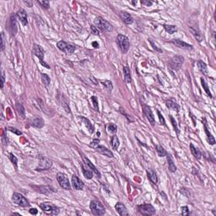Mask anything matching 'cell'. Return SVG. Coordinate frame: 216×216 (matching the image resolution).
Returning <instances> with one entry per match:
<instances>
[{
    "instance_id": "cell-25",
    "label": "cell",
    "mask_w": 216,
    "mask_h": 216,
    "mask_svg": "<svg viewBox=\"0 0 216 216\" xmlns=\"http://www.w3.org/2000/svg\"><path fill=\"white\" fill-rule=\"evenodd\" d=\"M147 177L149 180L153 183V184H155L156 185L157 182H158V177H157V175L155 172L152 169H148L147 170Z\"/></svg>"
},
{
    "instance_id": "cell-50",
    "label": "cell",
    "mask_w": 216,
    "mask_h": 216,
    "mask_svg": "<svg viewBox=\"0 0 216 216\" xmlns=\"http://www.w3.org/2000/svg\"><path fill=\"white\" fill-rule=\"evenodd\" d=\"M99 143H100V139H94L93 141L89 144V146H90L91 148H94V149H95V148H96L97 146L99 145Z\"/></svg>"
},
{
    "instance_id": "cell-4",
    "label": "cell",
    "mask_w": 216,
    "mask_h": 216,
    "mask_svg": "<svg viewBox=\"0 0 216 216\" xmlns=\"http://www.w3.org/2000/svg\"><path fill=\"white\" fill-rule=\"evenodd\" d=\"M117 43L119 46L120 50L122 51V53H127V51L129 50L130 47V42H129V39L127 37L119 34L117 37Z\"/></svg>"
},
{
    "instance_id": "cell-23",
    "label": "cell",
    "mask_w": 216,
    "mask_h": 216,
    "mask_svg": "<svg viewBox=\"0 0 216 216\" xmlns=\"http://www.w3.org/2000/svg\"><path fill=\"white\" fill-rule=\"evenodd\" d=\"M81 168H82L83 174H84V176L85 178L88 179V180H90V179L93 178V176H94V175H93L92 170L89 169V167L84 164V163H82V164H81Z\"/></svg>"
},
{
    "instance_id": "cell-11",
    "label": "cell",
    "mask_w": 216,
    "mask_h": 216,
    "mask_svg": "<svg viewBox=\"0 0 216 216\" xmlns=\"http://www.w3.org/2000/svg\"><path fill=\"white\" fill-rule=\"evenodd\" d=\"M57 46L58 48L61 50L62 52H66V53H69V54H72L75 52L76 50V47L73 45L69 44L64 41H60L57 43Z\"/></svg>"
},
{
    "instance_id": "cell-8",
    "label": "cell",
    "mask_w": 216,
    "mask_h": 216,
    "mask_svg": "<svg viewBox=\"0 0 216 216\" xmlns=\"http://www.w3.org/2000/svg\"><path fill=\"white\" fill-rule=\"evenodd\" d=\"M12 200L15 204H17L20 207L25 208V207H29V205H30L27 198H25L22 194L19 193H14L13 197H12Z\"/></svg>"
},
{
    "instance_id": "cell-63",
    "label": "cell",
    "mask_w": 216,
    "mask_h": 216,
    "mask_svg": "<svg viewBox=\"0 0 216 216\" xmlns=\"http://www.w3.org/2000/svg\"><path fill=\"white\" fill-rule=\"evenodd\" d=\"M132 4H133L134 5H135V4H137V2H136V1H135V2H132Z\"/></svg>"
},
{
    "instance_id": "cell-15",
    "label": "cell",
    "mask_w": 216,
    "mask_h": 216,
    "mask_svg": "<svg viewBox=\"0 0 216 216\" xmlns=\"http://www.w3.org/2000/svg\"><path fill=\"white\" fill-rule=\"evenodd\" d=\"M36 188V190L38 191L39 193L42 194H46V195H48V194L53 193H56L57 191L52 187L51 186H33Z\"/></svg>"
},
{
    "instance_id": "cell-47",
    "label": "cell",
    "mask_w": 216,
    "mask_h": 216,
    "mask_svg": "<svg viewBox=\"0 0 216 216\" xmlns=\"http://www.w3.org/2000/svg\"><path fill=\"white\" fill-rule=\"evenodd\" d=\"M5 49V40H4V33H1V51H4Z\"/></svg>"
},
{
    "instance_id": "cell-5",
    "label": "cell",
    "mask_w": 216,
    "mask_h": 216,
    "mask_svg": "<svg viewBox=\"0 0 216 216\" xmlns=\"http://www.w3.org/2000/svg\"><path fill=\"white\" fill-rule=\"evenodd\" d=\"M89 208L94 215H103L106 213V209L102 203L97 200H92L90 202Z\"/></svg>"
},
{
    "instance_id": "cell-12",
    "label": "cell",
    "mask_w": 216,
    "mask_h": 216,
    "mask_svg": "<svg viewBox=\"0 0 216 216\" xmlns=\"http://www.w3.org/2000/svg\"><path fill=\"white\" fill-rule=\"evenodd\" d=\"M143 112L145 115L146 118L148 119L149 123L151 124V126H155V117L153 115V112L151 111V108L149 107L148 105H143Z\"/></svg>"
},
{
    "instance_id": "cell-31",
    "label": "cell",
    "mask_w": 216,
    "mask_h": 216,
    "mask_svg": "<svg viewBox=\"0 0 216 216\" xmlns=\"http://www.w3.org/2000/svg\"><path fill=\"white\" fill-rule=\"evenodd\" d=\"M166 157H167V162H168V169H169V171L172 172H175L177 171V166H176V165H175L173 160H172V157L170 155H167Z\"/></svg>"
},
{
    "instance_id": "cell-55",
    "label": "cell",
    "mask_w": 216,
    "mask_h": 216,
    "mask_svg": "<svg viewBox=\"0 0 216 216\" xmlns=\"http://www.w3.org/2000/svg\"><path fill=\"white\" fill-rule=\"evenodd\" d=\"M141 4L144 5H146V6H151L153 4V2L149 1V0H142Z\"/></svg>"
},
{
    "instance_id": "cell-42",
    "label": "cell",
    "mask_w": 216,
    "mask_h": 216,
    "mask_svg": "<svg viewBox=\"0 0 216 216\" xmlns=\"http://www.w3.org/2000/svg\"><path fill=\"white\" fill-rule=\"evenodd\" d=\"M91 101H92V104H93V106H94V109L96 111V112H99V106H98V100H97V97L93 96H91Z\"/></svg>"
},
{
    "instance_id": "cell-16",
    "label": "cell",
    "mask_w": 216,
    "mask_h": 216,
    "mask_svg": "<svg viewBox=\"0 0 216 216\" xmlns=\"http://www.w3.org/2000/svg\"><path fill=\"white\" fill-rule=\"evenodd\" d=\"M202 122L203 123V127H204V131H205V134H206V136H207V139H208V142H209V144L211 145H214L215 144V138L212 136V134H210V132L209 131V128H208V122L205 118L202 120Z\"/></svg>"
},
{
    "instance_id": "cell-59",
    "label": "cell",
    "mask_w": 216,
    "mask_h": 216,
    "mask_svg": "<svg viewBox=\"0 0 216 216\" xmlns=\"http://www.w3.org/2000/svg\"><path fill=\"white\" fill-rule=\"evenodd\" d=\"M24 4H26L28 7H30V8L32 7V2H31V1H24Z\"/></svg>"
},
{
    "instance_id": "cell-35",
    "label": "cell",
    "mask_w": 216,
    "mask_h": 216,
    "mask_svg": "<svg viewBox=\"0 0 216 216\" xmlns=\"http://www.w3.org/2000/svg\"><path fill=\"white\" fill-rule=\"evenodd\" d=\"M201 84L203 88V89L205 90V92H206V94H207V96L210 97V98H212L213 96H212L211 92H210V90H209V85H208V84H207V82L205 81V80H204L203 78H201Z\"/></svg>"
},
{
    "instance_id": "cell-30",
    "label": "cell",
    "mask_w": 216,
    "mask_h": 216,
    "mask_svg": "<svg viewBox=\"0 0 216 216\" xmlns=\"http://www.w3.org/2000/svg\"><path fill=\"white\" fill-rule=\"evenodd\" d=\"M123 75H124V80L127 84H130L132 82V77H131V71L129 68L124 66L123 67Z\"/></svg>"
},
{
    "instance_id": "cell-54",
    "label": "cell",
    "mask_w": 216,
    "mask_h": 216,
    "mask_svg": "<svg viewBox=\"0 0 216 216\" xmlns=\"http://www.w3.org/2000/svg\"><path fill=\"white\" fill-rule=\"evenodd\" d=\"M149 42H150V44L152 45V46H153V48L156 51V52H162V50L161 49H160L158 46H156V45H155V43L153 42V41L151 40V39H149Z\"/></svg>"
},
{
    "instance_id": "cell-13",
    "label": "cell",
    "mask_w": 216,
    "mask_h": 216,
    "mask_svg": "<svg viewBox=\"0 0 216 216\" xmlns=\"http://www.w3.org/2000/svg\"><path fill=\"white\" fill-rule=\"evenodd\" d=\"M172 43L177 46L179 48H182V49H185V50H193V45L188 44L183 41H181L179 39H173L172 40Z\"/></svg>"
},
{
    "instance_id": "cell-7",
    "label": "cell",
    "mask_w": 216,
    "mask_h": 216,
    "mask_svg": "<svg viewBox=\"0 0 216 216\" xmlns=\"http://www.w3.org/2000/svg\"><path fill=\"white\" fill-rule=\"evenodd\" d=\"M38 158H39V164H38L36 171H37V172L46 171V170H49L52 167V162L50 159L42 156V155H39Z\"/></svg>"
},
{
    "instance_id": "cell-49",
    "label": "cell",
    "mask_w": 216,
    "mask_h": 216,
    "mask_svg": "<svg viewBox=\"0 0 216 216\" xmlns=\"http://www.w3.org/2000/svg\"><path fill=\"white\" fill-rule=\"evenodd\" d=\"M157 114H158L159 119H160V124H162V125H165V121L164 117L161 115V113H160V112L159 110H157Z\"/></svg>"
},
{
    "instance_id": "cell-32",
    "label": "cell",
    "mask_w": 216,
    "mask_h": 216,
    "mask_svg": "<svg viewBox=\"0 0 216 216\" xmlns=\"http://www.w3.org/2000/svg\"><path fill=\"white\" fill-rule=\"evenodd\" d=\"M79 118L81 119V121L84 123L85 127H87V129L89 130V133L90 134H93V132H94V127L92 126V124L90 123V122H89V120L87 119V118H85V117H79Z\"/></svg>"
},
{
    "instance_id": "cell-61",
    "label": "cell",
    "mask_w": 216,
    "mask_h": 216,
    "mask_svg": "<svg viewBox=\"0 0 216 216\" xmlns=\"http://www.w3.org/2000/svg\"><path fill=\"white\" fill-rule=\"evenodd\" d=\"M213 214H214V215H216V212H215V209H214V210H213Z\"/></svg>"
},
{
    "instance_id": "cell-19",
    "label": "cell",
    "mask_w": 216,
    "mask_h": 216,
    "mask_svg": "<svg viewBox=\"0 0 216 216\" xmlns=\"http://www.w3.org/2000/svg\"><path fill=\"white\" fill-rule=\"evenodd\" d=\"M189 30L191 31V33L193 35V37L196 38V40L198 42H202L203 40V34L202 32L199 30L198 26H190L189 27Z\"/></svg>"
},
{
    "instance_id": "cell-22",
    "label": "cell",
    "mask_w": 216,
    "mask_h": 216,
    "mask_svg": "<svg viewBox=\"0 0 216 216\" xmlns=\"http://www.w3.org/2000/svg\"><path fill=\"white\" fill-rule=\"evenodd\" d=\"M115 209H116L117 212L120 215L126 216L129 215V214H128V211L127 210L126 206H125L122 203H121V202H117V203H116Z\"/></svg>"
},
{
    "instance_id": "cell-20",
    "label": "cell",
    "mask_w": 216,
    "mask_h": 216,
    "mask_svg": "<svg viewBox=\"0 0 216 216\" xmlns=\"http://www.w3.org/2000/svg\"><path fill=\"white\" fill-rule=\"evenodd\" d=\"M72 186H73V187L75 188V190H83L84 184L77 176L74 175L72 177Z\"/></svg>"
},
{
    "instance_id": "cell-10",
    "label": "cell",
    "mask_w": 216,
    "mask_h": 216,
    "mask_svg": "<svg viewBox=\"0 0 216 216\" xmlns=\"http://www.w3.org/2000/svg\"><path fill=\"white\" fill-rule=\"evenodd\" d=\"M57 180L59 183V185L64 190H70L71 189V185H70V182L68 181V177L64 174V173H62V172H58L57 174Z\"/></svg>"
},
{
    "instance_id": "cell-27",
    "label": "cell",
    "mask_w": 216,
    "mask_h": 216,
    "mask_svg": "<svg viewBox=\"0 0 216 216\" xmlns=\"http://www.w3.org/2000/svg\"><path fill=\"white\" fill-rule=\"evenodd\" d=\"M165 105H166V106H167L169 109L174 110V111H176L177 112H178L179 110H180V106H179L176 101H174L172 99L167 100V101H165Z\"/></svg>"
},
{
    "instance_id": "cell-24",
    "label": "cell",
    "mask_w": 216,
    "mask_h": 216,
    "mask_svg": "<svg viewBox=\"0 0 216 216\" xmlns=\"http://www.w3.org/2000/svg\"><path fill=\"white\" fill-rule=\"evenodd\" d=\"M120 16H121L122 21L125 23L126 25H132V24L134 23V19H133V17L131 16L130 14H128L127 12H124V11L121 12V13H120Z\"/></svg>"
},
{
    "instance_id": "cell-45",
    "label": "cell",
    "mask_w": 216,
    "mask_h": 216,
    "mask_svg": "<svg viewBox=\"0 0 216 216\" xmlns=\"http://www.w3.org/2000/svg\"><path fill=\"white\" fill-rule=\"evenodd\" d=\"M38 4L40 5H42L46 9H48L50 7V2L49 1H38Z\"/></svg>"
},
{
    "instance_id": "cell-41",
    "label": "cell",
    "mask_w": 216,
    "mask_h": 216,
    "mask_svg": "<svg viewBox=\"0 0 216 216\" xmlns=\"http://www.w3.org/2000/svg\"><path fill=\"white\" fill-rule=\"evenodd\" d=\"M170 118H171V122H172V126H173L174 130L176 131V133H177V134H178L179 128H178V126H177V122H176V119L172 117V115H170Z\"/></svg>"
},
{
    "instance_id": "cell-9",
    "label": "cell",
    "mask_w": 216,
    "mask_h": 216,
    "mask_svg": "<svg viewBox=\"0 0 216 216\" xmlns=\"http://www.w3.org/2000/svg\"><path fill=\"white\" fill-rule=\"evenodd\" d=\"M183 63H184V58L181 55H177V56H174L171 59L169 63V66L172 69L177 71L182 68Z\"/></svg>"
},
{
    "instance_id": "cell-3",
    "label": "cell",
    "mask_w": 216,
    "mask_h": 216,
    "mask_svg": "<svg viewBox=\"0 0 216 216\" xmlns=\"http://www.w3.org/2000/svg\"><path fill=\"white\" fill-rule=\"evenodd\" d=\"M33 54L39 58V60H40V63H41L42 66H44L45 68H48V69L51 68L50 66L45 62L44 60L45 51L44 49H43L40 45L38 44L33 45Z\"/></svg>"
},
{
    "instance_id": "cell-60",
    "label": "cell",
    "mask_w": 216,
    "mask_h": 216,
    "mask_svg": "<svg viewBox=\"0 0 216 216\" xmlns=\"http://www.w3.org/2000/svg\"><path fill=\"white\" fill-rule=\"evenodd\" d=\"M91 45H92V46H93L94 48H99V44H98L97 42H93L91 43Z\"/></svg>"
},
{
    "instance_id": "cell-37",
    "label": "cell",
    "mask_w": 216,
    "mask_h": 216,
    "mask_svg": "<svg viewBox=\"0 0 216 216\" xmlns=\"http://www.w3.org/2000/svg\"><path fill=\"white\" fill-rule=\"evenodd\" d=\"M165 30H166L169 34H173L176 31H177V28L176 25H164Z\"/></svg>"
},
{
    "instance_id": "cell-43",
    "label": "cell",
    "mask_w": 216,
    "mask_h": 216,
    "mask_svg": "<svg viewBox=\"0 0 216 216\" xmlns=\"http://www.w3.org/2000/svg\"><path fill=\"white\" fill-rule=\"evenodd\" d=\"M119 112H121L122 114H123V115H124V116L126 117V118H127V121H128V122H134V118H133V117H131L130 115H128V114H127V113L125 112V111H124V109H123L122 107H120V108H119Z\"/></svg>"
},
{
    "instance_id": "cell-28",
    "label": "cell",
    "mask_w": 216,
    "mask_h": 216,
    "mask_svg": "<svg viewBox=\"0 0 216 216\" xmlns=\"http://www.w3.org/2000/svg\"><path fill=\"white\" fill-rule=\"evenodd\" d=\"M44 125V120L42 119V117H36L31 122V126H33L34 127H37V128H42V127H43Z\"/></svg>"
},
{
    "instance_id": "cell-57",
    "label": "cell",
    "mask_w": 216,
    "mask_h": 216,
    "mask_svg": "<svg viewBox=\"0 0 216 216\" xmlns=\"http://www.w3.org/2000/svg\"><path fill=\"white\" fill-rule=\"evenodd\" d=\"M89 80H91V82L93 83V84H95L96 85H97V84H98V82H97V80H96V78H94L93 76H90V77H89Z\"/></svg>"
},
{
    "instance_id": "cell-36",
    "label": "cell",
    "mask_w": 216,
    "mask_h": 216,
    "mask_svg": "<svg viewBox=\"0 0 216 216\" xmlns=\"http://www.w3.org/2000/svg\"><path fill=\"white\" fill-rule=\"evenodd\" d=\"M155 149H156L157 154H158V155L160 157H165L168 155L167 152L165 151V149L162 146H160V145H156L155 146Z\"/></svg>"
},
{
    "instance_id": "cell-29",
    "label": "cell",
    "mask_w": 216,
    "mask_h": 216,
    "mask_svg": "<svg viewBox=\"0 0 216 216\" xmlns=\"http://www.w3.org/2000/svg\"><path fill=\"white\" fill-rule=\"evenodd\" d=\"M190 150H191V152H192V154H193V155L197 160H200L202 157V153L201 151L199 150V149H198L197 147H195L193 144H190Z\"/></svg>"
},
{
    "instance_id": "cell-46",
    "label": "cell",
    "mask_w": 216,
    "mask_h": 216,
    "mask_svg": "<svg viewBox=\"0 0 216 216\" xmlns=\"http://www.w3.org/2000/svg\"><path fill=\"white\" fill-rule=\"evenodd\" d=\"M102 84L106 89H109L110 90H112V88H113V85H112V83L111 80H105L102 82Z\"/></svg>"
},
{
    "instance_id": "cell-6",
    "label": "cell",
    "mask_w": 216,
    "mask_h": 216,
    "mask_svg": "<svg viewBox=\"0 0 216 216\" xmlns=\"http://www.w3.org/2000/svg\"><path fill=\"white\" fill-rule=\"evenodd\" d=\"M138 211L142 215L149 216L155 215V209L154 206L150 203H144L138 205Z\"/></svg>"
},
{
    "instance_id": "cell-52",
    "label": "cell",
    "mask_w": 216,
    "mask_h": 216,
    "mask_svg": "<svg viewBox=\"0 0 216 216\" xmlns=\"http://www.w3.org/2000/svg\"><path fill=\"white\" fill-rule=\"evenodd\" d=\"M90 29H91V32H92L94 35H96V36H99V35H100V34H99V30H98V29H97L94 25H92L90 26Z\"/></svg>"
},
{
    "instance_id": "cell-38",
    "label": "cell",
    "mask_w": 216,
    "mask_h": 216,
    "mask_svg": "<svg viewBox=\"0 0 216 216\" xmlns=\"http://www.w3.org/2000/svg\"><path fill=\"white\" fill-rule=\"evenodd\" d=\"M42 83H43V84H44L45 86L47 87V86H49V84H50V83H51V79H50V77H49L47 75L42 74Z\"/></svg>"
},
{
    "instance_id": "cell-17",
    "label": "cell",
    "mask_w": 216,
    "mask_h": 216,
    "mask_svg": "<svg viewBox=\"0 0 216 216\" xmlns=\"http://www.w3.org/2000/svg\"><path fill=\"white\" fill-rule=\"evenodd\" d=\"M16 16L17 18L20 20V21L21 22L23 25H28V20H27V14L25 12V10L24 8H20L18 10V12L16 13Z\"/></svg>"
},
{
    "instance_id": "cell-39",
    "label": "cell",
    "mask_w": 216,
    "mask_h": 216,
    "mask_svg": "<svg viewBox=\"0 0 216 216\" xmlns=\"http://www.w3.org/2000/svg\"><path fill=\"white\" fill-rule=\"evenodd\" d=\"M106 129H107V131L109 133H111L112 134H115L117 133V127L115 124H113V123H110V124H108L106 126Z\"/></svg>"
},
{
    "instance_id": "cell-34",
    "label": "cell",
    "mask_w": 216,
    "mask_h": 216,
    "mask_svg": "<svg viewBox=\"0 0 216 216\" xmlns=\"http://www.w3.org/2000/svg\"><path fill=\"white\" fill-rule=\"evenodd\" d=\"M16 111L18 112L20 117H21L22 118H25V108L22 104L16 103Z\"/></svg>"
},
{
    "instance_id": "cell-40",
    "label": "cell",
    "mask_w": 216,
    "mask_h": 216,
    "mask_svg": "<svg viewBox=\"0 0 216 216\" xmlns=\"http://www.w3.org/2000/svg\"><path fill=\"white\" fill-rule=\"evenodd\" d=\"M8 158H9V160H10V161L13 163V165L15 166V168L17 169V165H18V159H17V157L14 155L12 153H9L8 154Z\"/></svg>"
},
{
    "instance_id": "cell-62",
    "label": "cell",
    "mask_w": 216,
    "mask_h": 216,
    "mask_svg": "<svg viewBox=\"0 0 216 216\" xmlns=\"http://www.w3.org/2000/svg\"><path fill=\"white\" fill-rule=\"evenodd\" d=\"M100 135H101V134H100V132H97V136H98V138L100 137Z\"/></svg>"
},
{
    "instance_id": "cell-56",
    "label": "cell",
    "mask_w": 216,
    "mask_h": 216,
    "mask_svg": "<svg viewBox=\"0 0 216 216\" xmlns=\"http://www.w3.org/2000/svg\"><path fill=\"white\" fill-rule=\"evenodd\" d=\"M2 142H3L4 145H7L8 144V139L4 135H3V137H2Z\"/></svg>"
},
{
    "instance_id": "cell-21",
    "label": "cell",
    "mask_w": 216,
    "mask_h": 216,
    "mask_svg": "<svg viewBox=\"0 0 216 216\" xmlns=\"http://www.w3.org/2000/svg\"><path fill=\"white\" fill-rule=\"evenodd\" d=\"M95 149L97 152H99L100 154H101L102 155H105V156L110 157V158L114 156L112 151L109 149H107L106 147H105L104 145H98L96 148H95Z\"/></svg>"
},
{
    "instance_id": "cell-44",
    "label": "cell",
    "mask_w": 216,
    "mask_h": 216,
    "mask_svg": "<svg viewBox=\"0 0 216 216\" xmlns=\"http://www.w3.org/2000/svg\"><path fill=\"white\" fill-rule=\"evenodd\" d=\"M7 129L8 130V131H10V132L14 133V134H16V135H18V136H20V135L22 134V132H21L20 130H19L18 128H15V127H8Z\"/></svg>"
},
{
    "instance_id": "cell-1",
    "label": "cell",
    "mask_w": 216,
    "mask_h": 216,
    "mask_svg": "<svg viewBox=\"0 0 216 216\" xmlns=\"http://www.w3.org/2000/svg\"><path fill=\"white\" fill-rule=\"evenodd\" d=\"M95 26L97 29L101 30L102 32H111L113 30V26L112 24L107 20H104L101 17H96L95 19Z\"/></svg>"
},
{
    "instance_id": "cell-48",
    "label": "cell",
    "mask_w": 216,
    "mask_h": 216,
    "mask_svg": "<svg viewBox=\"0 0 216 216\" xmlns=\"http://www.w3.org/2000/svg\"><path fill=\"white\" fill-rule=\"evenodd\" d=\"M182 215L184 216L186 215H190V211H189V209H188V207L187 206H182Z\"/></svg>"
},
{
    "instance_id": "cell-18",
    "label": "cell",
    "mask_w": 216,
    "mask_h": 216,
    "mask_svg": "<svg viewBox=\"0 0 216 216\" xmlns=\"http://www.w3.org/2000/svg\"><path fill=\"white\" fill-rule=\"evenodd\" d=\"M83 161H84V164L86 165L89 167V169H91V170H92V172H95V175L98 178H101V172L98 171V169H97L96 167L94 165L92 164V162L89 160V159H87L86 157L83 155Z\"/></svg>"
},
{
    "instance_id": "cell-2",
    "label": "cell",
    "mask_w": 216,
    "mask_h": 216,
    "mask_svg": "<svg viewBox=\"0 0 216 216\" xmlns=\"http://www.w3.org/2000/svg\"><path fill=\"white\" fill-rule=\"evenodd\" d=\"M40 208L43 210L45 214L49 215H57L60 213V209L51 203H40Z\"/></svg>"
},
{
    "instance_id": "cell-53",
    "label": "cell",
    "mask_w": 216,
    "mask_h": 216,
    "mask_svg": "<svg viewBox=\"0 0 216 216\" xmlns=\"http://www.w3.org/2000/svg\"><path fill=\"white\" fill-rule=\"evenodd\" d=\"M4 82H5V75H4V72L2 71V75H1V89L4 88Z\"/></svg>"
},
{
    "instance_id": "cell-51",
    "label": "cell",
    "mask_w": 216,
    "mask_h": 216,
    "mask_svg": "<svg viewBox=\"0 0 216 216\" xmlns=\"http://www.w3.org/2000/svg\"><path fill=\"white\" fill-rule=\"evenodd\" d=\"M63 108L65 109V111H66L68 113H70V112H71V111H70V108H69V106L68 105V102L66 100L63 101Z\"/></svg>"
},
{
    "instance_id": "cell-14",
    "label": "cell",
    "mask_w": 216,
    "mask_h": 216,
    "mask_svg": "<svg viewBox=\"0 0 216 216\" xmlns=\"http://www.w3.org/2000/svg\"><path fill=\"white\" fill-rule=\"evenodd\" d=\"M16 15H11L8 21V30L12 36H15L17 32V24H16Z\"/></svg>"
},
{
    "instance_id": "cell-26",
    "label": "cell",
    "mask_w": 216,
    "mask_h": 216,
    "mask_svg": "<svg viewBox=\"0 0 216 216\" xmlns=\"http://www.w3.org/2000/svg\"><path fill=\"white\" fill-rule=\"evenodd\" d=\"M197 64H198V69L201 71L202 74L204 75V76H208V75H209V71H208L207 64H206L204 62H203L202 60H198V63H197Z\"/></svg>"
},
{
    "instance_id": "cell-33",
    "label": "cell",
    "mask_w": 216,
    "mask_h": 216,
    "mask_svg": "<svg viewBox=\"0 0 216 216\" xmlns=\"http://www.w3.org/2000/svg\"><path fill=\"white\" fill-rule=\"evenodd\" d=\"M111 144H112V148L115 149V150H117L118 147L120 145V142L118 138L117 135H113L112 137V139H111Z\"/></svg>"
},
{
    "instance_id": "cell-58",
    "label": "cell",
    "mask_w": 216,
    "mask_h": 216,
    "mask_svg": "<svg viewBox=\"0 0 216 216\" xmlns=\"http://www.w3.org/2000/svg\"><path fill=\"white\" fill-rule=\"evenodd\" d=\"M29 212L31 215H37L38 214V210L37 209H30L29 210Z\"/></svg>"
}]
</instances>
